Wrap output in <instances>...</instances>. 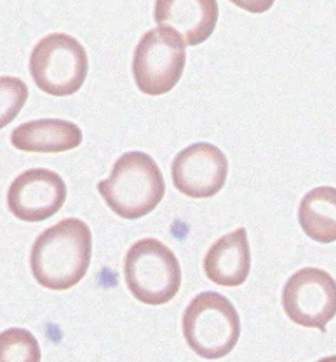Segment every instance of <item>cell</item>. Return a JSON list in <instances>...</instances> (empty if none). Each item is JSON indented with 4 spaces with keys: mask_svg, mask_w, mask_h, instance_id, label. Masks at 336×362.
Returning <instances> with one entry per match:
<instances>
[{
    "mask_svg": "<svg viewBox=\"0 0 336 362\" xmlns=\"http://www.w3.org/2000/svg\"><path fill=\"white\" fill-rule=\"evenodd\" d=\"M91 256L90 227L82 219L67 218L37 236L30 252V268L40 285L64 291L82 281Z\"/></svg>",
    "mask_w": 336,
    "mask_h": 362,
    "instance_id": "cell-1",
    "label": "cell"
},
{
    "mask_svg": "<svg viewBox=\"0 0 336 362\" xmlns=\"http://www.w3.org/2000/svg\"><path fill=\"white\" fill-rule=\"evenodd\" d=\"M98 190L118 217L138 219L161 204L166 184L150 155L132 151L118 158L110 177L98 184Z\"/></svg>",
    "mask_w": 336,
    "mask_h": 362,
    "instance_id": "cell-2",
    "label": "cell"
},
{
    "mask_svg": "<svg viewBox=\"0 0 336 362\" xmlns=\"http://www.w3.org/2000/svg\"><path fill=\"white\" fill-rule=\"evenodd\" d=\"M183 334L195 354L207 360H219L236 348L241 319L226 297L204 291L192 299L185 310Z\"/></svg>",
    "mask_w": 336,
    "mask_h": 362,
    "instance_id": "cell-3",
    "label": "cell"
},
{
    "mask_svg": "<svg viewBox=\"0 0 336 362\" xmlns=\"http://www.w3.org/2000/svg\"><path fill=\"white\" fill-rule=\"evenodd\" d=\"M127 289L146 305H163L182 286V268L173 251L156 239H142L130 247L124 265Z\"/></svg>",
    "mask_w": 336,
    "mask_h": 362,
    "instance_id": "cell-4",
    "label": "cell"
},
{
    "mask_svg": "<svg viewBox=\"0 0 336 362\" xmlns=\"http://www.w3.org/2000/svg\"><path fill=\"white\" fill-rule=\"evenodd\" d=\"M29 70L42 92L70 96L82 88L87 78L88 57L75 37L53 33L37 42L30 54Z\"/></svg>",
    "mask_w": 336,
    "mask_h": 362,
    "instance_id": "cell-5",
    "label": "cell"
},
{
    "mask_svg": "<svg viewBox=\"0 0 336 362\" xmlns=\"http://www.w3.org/2000/svg\"><path fill=\"white\" fill-rule=\"evenodd\" d=\"M185 42L168 27L146 32L133 57V76L141 92L159 96L173 90L185 67Z\"/></svg>",
    "mask_w": 336,
    "mask_h": 362,
    "instance_id": "cell-6",
    "label": "cell"
},
{
    "mask_svg": "<svg viewBox=\"0 0 336 362\" xmlns=\"http://www.w3.org/2000/svg\"><path fill=\"white\" fill-rule=\"evenodd\" d=\"M282 308L293 323L325 334L336 315V281L318 268L296 272L282 290Z\"/></svg>",
    "mask_w": 336,
    "mask_h": 362,
    "instance_id": "cell-7",
    "label": "cell"
},
{
    "mask_svg": "<svg viewBox=\"0 0 336 362\" xmlns=\"http://www.w3.org/2000/svg\"><path fill=\"white\" fill-rule=\"evenodd\" d=\"M66 197L67 188L58 173L46 168H32L11 184L7 204L18 219L41 222L58 213Z\"/></svg>",
    "mask_w": 336,
    "mask_h": 362,
    "instance_id": "cell-8",
    "label": "cell"
},
{
    "mask_svg": "<svg viewBox=\"0 0 336 362\" xmlns=\"http://www.w3.org/2000/svg\"><path fill=\"white\" fill-rule=\"evenodd\" d=\"M228 164L219 147L195 144L176 155L173 163L175 188L192 199H209L226 182Z\"/></svg>",
    "mask_w": 336,
    "mask_h": 362,
    "instance_id": "cell-9",
    "label": "cell"
},
{
    "mask_svg": "<svg viewBox=\"0 0 336 362\" xmlns=\"http://www.w3.org/2000/svg\"><path fill=\"white\" fill-rule=\"evenodd\" d=\"M217 0H156L155 23L183 37L187 46L200 45L209 38L219 21Z\"/></svg>",
    "mask_w": 336,
    "mask_h": 362,
    "instance_id": "cell-10",
    "label": "cell"
},
{
    "mask_svg": "<svg viewBox=\"0 0 336 362\" xmlns=\"http://www.w3.org/2000/svg\"><path fill=\"white\" fill-rule=\"evenodd\" d=\"M205 274L212 282L236 288L245 284L251 269V252L245 228L219 238L204 260Z\"/></svg>",
    "mask_w": 336,
    "mask_h": 362,
    "instance_id": "cell-11",
    "label": "cell"
},
{
    "mask_svg": "<svg viewBox=\"0 0 336 362\" xmlns=\"http://www.w3.org/2000/svg\"><path fill=\"white\" fill-rule=\"evenodd\" d=\"M82 130L70 121L42 118L25 122L11 134L15 148L36 154H59L82 144Z\"/></svg>",
    "mask_w": 336,
    "mask_h": 362,
    "instance_id": "cell-12",
    "label": "cell"
},
{
    "mask_svg": "<svg viewBox=\"0 0 336 362\" xmlns=\"http://www.w3.org/2000/svg\"><path fill=\"white\" fill-rule=\"evenodd\" d=\"M299 221L310 239L336 242V188L319 187L306 193L301 201Z\"/></svg>",
    "mask_w": 336,
    "mask_h": 362,
    "instance_id": "cell-13",
    "label": "cell"
},
{
    "mask_svg": "<svg viewBox=\"0 0 336 362\" xmlns=\"http://www.w3.org/2000/svg\"><path fill=\"white\" fill-rule=\"evenodd\" d=\"M40 361V345L28 329L9 328L0 334V362Z\"/></svg>",
    "mask_w": 336,
    "mask_h": 362,
    "instance_id": "cell-14",
    "label": "cell"
},
{
    "mask_svg": "<svg viewBox=\"0 0 336 362\" xmlns=\"http://www.w3.org/2000/svg\"><path fill=\"white\" fill-rule=\"evenodd\" d=\"M29 90L25 83L15 76H0V129L18 117L25 105Z\"/></svg>",
    "mask_w": 336,
    "mask_h": 362,
    "instance_id": "cell-15",
    "label": "cell"
},
{
    "mask_svg": "<svg viewBox=\"0 0 336 362\" xmlns=\"http://www.w3.org/2000/svg\"><path fill=\"white\" fill-rule=\"evenodd\" d=\"M230 1L236 4V7L245 9L251 13L267 12L268 9H271L274 3V0H230Z\"/></svg>",
    "mask_w": 336,
    "mask_h": 362,
    "instance_id": "cell-16",
    "label": "cell"
}]
</instances>
